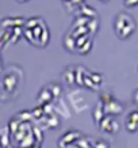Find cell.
Segmentation results:
<instances>
[{
  "mask_svg": "<svg viewBox=\"0 0 138 148\" xmlns=\"http://www.w3.org/2000/svg\"><path fill=\"white\" fill-rule=\"evenodd\" d=\"M125 126H126V130L130 132V133H134V132L138 130V124H135V122H133V121H129V120H126Z\"/></svg>",
  "mask_w": 138,
  "mask_h": 148,
  "instance_id": "4fadbf2b",
  "label": "cell"
},
{
  "mask_svg": "<svg viewBox=\"0 0 138 148\" xmlns=\"http://www.w3.org/2000/svg\"><path fill=\"white\" fill-rule=\"evenodd\" d=\"M76 148H80V147H79V145H77V147H76Z\"/></svg>",
  "mask_w": 138,
  "mask_h": 148,
  "instance_id": "d4e9b609",
  "label": "cell"
},
{
  "mask_svg": "<svg viewBox=\"0 0 138 148\" xmlns=\"http://www.w3.org/2000/svg\"><path fill=\"white\" fill-rule=\"evenodd\" d=\"M127 120L129 121H133V122H135V124H138V112L137 110H134V112H131L127 116Z\"/></svg>",
  "mask_w": 138,
  "mask_h": 148,
  "instance_id": "ac0fdd59",
  "label": "cell"
},
{
  "mask_svg": "<svg viewBox=\"0 0 138 148\" xmlns=\"http://www.w3.org/2000/svg\"><path fill=\"white\" fill-rule=\"evenodd\" d=\"M80 137H83V135H81L80 132H77V130H71V132L65 133V135L61 137V141H60V143H65V147H68V145L76 143Z\"/></svg>",
  "mask_w": 138,
  "mask_h": 148,
  "instance_id": "8992f818",
  "label": "cell"
},
{
  "mask_svg": "<svg viewBox=\"0 0 138 148\" xmlns=\"http://www.w3.org/2000/svg\"><path fill=\"white\" fill-rule=\"evenodd\" d=\"M7 132H8V129H7V126H4V129H3V148H7Z\"/></svg>",
  "mask_w": 138,
  "mask_h": 148,
  "instance_id": "44dd1931",
  "label": "cell"
},
{
  "mask_svg": "<svg viewBox=\"0 0 138 148\" xmlns=\"http://www.w3.org/2000/svg\"><path fill=\"white\" fill-rule=\"evenodd\" d=\"M133 102L138 106V88L134 91V94H133Z\"/></svg>",
  "mask_w": 138,
  "mask_h": 148,
  "instance_id": "7402d4cb",
  "label": "cell"
},
{
  "mask_svg": "<svg viewBox=\"0 0 138 148\" xmlns=\"http://www.w3.org/2000/svg\"><path fill=\"white\" fill-rule=\"evenodd\" d=\"M135 29H137V25H135V22H134V23H130V25H127V26L123 27V29H122L119 33H116V37H118V38H120V40H127L130 36H133V34H134Z\"/></svg>",
  "mask_w": 138,
  "mask_h": 148,
  "instance_id": "52a82bcc",
  "label": "cell"
},
{
  "mask_svg": "<svg viewBox=\"0 0 138 148\" xmlns=\"http://www.w3.org/2000/svg\"><path fill=\"white\" fill-rule=\"evenodd\" d=\"M19 3H24V1H27V0H18Z\"/></svg>",
  "mask_w": 138,
  "mask_h": 148,
  "instance_id": "603a6c76",
  "label": "cell"
},
{
  "mask_svg": "<svg viewBox=\"0 0 138 148\" xmlns=\"http://www.w3.org/2000/svg\"><path fill=\"white\" fill-rule=\"evenodd\" d=\"M77 145L80 148H94L92 147V143H88V140L85 139V137H80V139L77 140Z\"/></svg>",
  "mask_w": 138,
  "mask_h": 148,
  "instance_id": "9a60e30c",
  "label": "cell"
},
{
  "mask_svg": "<svg viewBox=\"0 0 138 148\" xmlns=\"http://www.w3.org/2000/svg\"><path fill=\"white\" fill-rule=\"evenodd\" d=\"M99 128H100L103 132L115 135L116 132L119 130V124H118V121H116L115 118L110 114V116H104V118L102 120V122L99 124Z\"/></svg>",
  "mask_w": 138,
  "mask_h": 148,
  "instance_id": "7a4b0ae2",
  "label": "cell"
},
{
  "mask_svg": "<svg viewBox=\"0 0 138 148\" xmlns=\"http://www.w3.org/2000/svg\"><path fill=\"white\" fill-rule=\"evenodd\" d=\"M92 147H94V148H110V145H108V143H107V141H104V140H102V139H99V140L92 141Z\"/></svg>",
  "mask_w": 138,
  "mask_h": 148,
  "instance_id": "5bb4252c",
  "label": "cell"
},
{
  "mask_svg": "<svg viewBox=\"0 0 138 148\" xmlns=\"http://www.w3.org/2000/svg\"><path fill=\"white\" fill-rule=\"evenodd\" d=\"M134 18L127 12H119L118 15L115 16V21H114V30H115V34L119 33L122 29L130 23H134Z\"/></svg>",
  "mask_w": 138,
  "mask_h": 148,
  "instance_id": "3957f363",
  "label": "cell"
},
{
  "mask_svg": "<svg viewBox=\"0 0 138 148\" xmlns=\"http://www.w3.org/2000/svg\"><path fill=\"white\" fill-rule=\"evenodd\" d=\"M23 36L30 44L35 46H46L50 40L49 29L42 19L34 27H23Z\"/></svg>",
  "mask_w": 138,
  "mask_h": 148,
  "instance_id": "6da1fadb",
  "label": "cell"
},
{
  "mask_svg": "<svg viewBox=\"0 0 138 148\" xmlns=\"http://www.w3.org/2000/svg\"><path fill=\"white\" fill-rule=\"evenodd\" d=\"M64 80L69 86L75 84L76 83V68L68 67L67 69H65V72H64Z\"/></svg>",
  "mask_w": 138,
  "mask_h": 148,
  "instance_id": "9c48e42d",
  "label": "cell"
},
{
  "mask_svg": "<svg viewBox=\"0 0 138 148\" xmlns=\"http://www.w3.org/2000/svg\"><path fill=\"white\" fill-rule=\"evenodd\" d=\"M64 46L67 48L69 52H77V44H76V38L72 36V33L69 32L64 38Z\"/></svg>",
  "mask_w": 138,
  "mask_h": 148,
  "instance_id": "ba28073f",
  "label": "cell"
},
{
  "mask_svg": "<svg viewBox=\"0 0 138 148\" xmlns=\"http://www.w3.org/2000/svg\"><path fill=\"white\" fill-rule=\"evenodd\" d=\"M106 116V109H104V103L100 101L99 105H96V108L94 109V112H92V117H94V122L95 125H98L102 122V120Z\"/></svg>",
  "mask_w": 138,
  "mask_h": 148,
  "instance_id": "5b68a950",
  "label": "cell"
},
{
  "mask_svg": "<svg viewBox=\"0 0 138 148\" xmlns=\"http://www.w3.org/2000/svg\"><path fill=\"white\" fill-rule=\"evenodd\" d=\"M112 99L114 98H112V95L110 94V92H103V94L100 95V101H102L104 105H107L108 102H111Z\"/></svg>",
  "mask_w": 138,
  "mask_h": 148,
  "instance_id": "e0dca14e",
  "label": "cell"
},
{
  "mask_svg": "<svg viewBox=\"0 0 138 148\" xmlns=\"http://www.w3.org/2000/svg\"><path fill=\"white\" fill-rule=\"evenodd\" d=\"M91 77H92V80L96 83V84H100L102 83V80H103V77H102V75L100 73H91Z\"/></svg>",
  "mask_w": 138,
  "mask_h": 148,
  "instance_id": "ffe728a7",
  "label": "cell"
},
{
  "mask_svg": "<svg viewBox=\"0 0 138 148\" xmlns=\"http://www.w3.org/2000/svg\"><path fill=\"white\" fill-rule=\"evenodd\" d=\"M123 4H125V7H127V8H133V7H137L138 5V0H125Z\"/></svg>",
  "mask_w": 138,
  "mask_h": 148,
  "instance_id": "d6986e66",
  "label": "cell"
},
{
  "mask_svg": "<svg viewBox=\"0 0 138 148\" xmlns=\"http://www.w3.org/2000/svg\"><path fill=\"white\" fill-rule=\"evenodd\" d=\"M92 49V40L89 38L87 42H84L83 45L77 49V53H80V54H87V53H89V50Z\"/></svg>",
  "mask_w": 138,
  "mask_h": 148,
  "instance_id": "7c38bea8",
  "label": "cell"
},
{
  "mask_svg": "<svg viewBox=\"0 0 138 148\" xmlns=\"http://www.w3.org/2000/svg\"><path fill=\"white\" fill-rule=\"evenodd\" d=\"M100 1H108V0H100Z\"/></svg>",
  "mask_w": 138,
  "mask_h": 148,
  "instance_id": "cb8c5ba5",
  "label": "cell"
},
{
  "mask_svg": "<svg viewBox=\"0 0 138 148\" xmlns=\"http://www.w3.org/2000/svg\"><path fill=\"white\" fill-rule=\"evenodd\" d=\"M77 10H79V14H80V15H83V16H88V18H96V16H98L96 11H95L92 7H89V5L81 4Z\"/></svg>",
  "mask_w": 138,
  "mask_h": 148,
  "instance_id": "8fae6325",
  "label": "cell"
},
{
  "mask_svg": "<svg viewBox=\"0 0 138 148\" xmlns=\"http://www.w3.org/2000/svg\"><path fill=\"white\" fill-rule=\"evenodd\" d=\"M52 99H53V94H52L50 88H49V87H45L44 90L39 92V97H38V102H39V103H44V105H46V103H49Z\"/></svg>",
  "mask_w": 138,
  "mask_h": 148,
  "instance_id": "30bf717a",
  "label": "cell"
},
{
  "mask_svg": "<svg viewBox=\"0 0 138 148\" xmlns=\"http://www.w3.org/2000/svg\"><path fill=\"white\" fill-rule=\"evenodd\" d=\"M104 109H106V114H111V116H116V114H120V113L123 112L122 103L118 102L115 98L112 99L111 102L104 105Z\"/></svg>",
  "mask_w": 138,
  "mask_h": 148,
  "instance_id": "277c9868",
  "label": "cell"
},
{
  "mask_svg": "<svg viewBox=\"0 0 138 148\" xmlns=\"http://www.w3.org/2000/svg\"><path fill=\"white\" fill-rule=\"evenodd\" d=\"M50 91H52V94H53V97H60L61 95V87L58 84H53V86H49Z\"/></svg>",
  "mask_w": 138,
  "mask_h": 148,
  "instance_id": "2e32d148",
  "label": "cell"
}]
</instances>
